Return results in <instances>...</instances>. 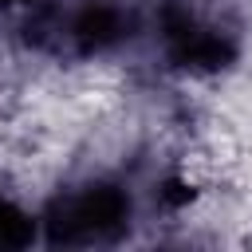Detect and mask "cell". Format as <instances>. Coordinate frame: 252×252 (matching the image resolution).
Listing matches in <instances>:
<instances>
[{
	"label": "cell",
	"mask_w": 252,
	"mask_h": 252,
	"mask_svg": "<svg viewBox=\"0 0 252 252\" xmlns=\"http://www.w3.org/2000/svg\"><path fill=\"white\" fill-rule=\"evenodd\" d=\"M142 16L122 0H35L24 39L55 59H91L130 43Z\"/></svg>",
	"instance_id": "cell-1"
},
{
	"label": "cell",
	"mask_w": 252,
	"mask_h": 252,
	"mask_svg": "<svg viewBox=\"0 0 252 252\" xmlns=\"http://www.w3.org/2000/svg\"><path fill=\"white\" fill-rule=\"evenodd\" d=\"M134 197L114 177H87L63 185L43 209V240L51 248H98L126 236Z\"/></svg>",
	"instance_id": "cell-2"
},
{
	"label": "cell",
	"mask_w": 252,
	"mask_h": 252,
	"mask_svg": "<svg viewBox=\"0 0 252 252\" xmlns=\"http://www.w3.org/2000/svg\"><path fill=\"white\" fill-rule=\"evenodd\" d=\"M158 39L173 67L185 71H217L236 59L232 24L201 12L193 0H165L158 12Z\"/></svg>",
	"instance_id": "cell-3"
},
{
	"label": "cell",
	"mask_w": 252,
	"mask_h": 252,
	"mask_svg": "<svg viewBox=\"0 0 252 252\" xmlns=\"http://www.w3.org/2000/svg\"><path fill=\"white\" fill-rule=\"evenodd\" d=\"M35 240V220L8 197H0V252L8 248H28Z\"/></svg>",
	"instance_id": "cell-4"
},
{
	"label": "cell",
	"mask_w": 252,
	"mask_h": 252,
	"mask_svg": "<svg viewBox=\"0 0 252 252\" xmlns=\"http://www.w3.org/2000/svg\"><path fill=\"white\" fill-rule=\"evenodd\" d=\"M12 4H35V0H0V8H12Z\"/></svg>",
	"instance_id": "cell-5"
}]
</instances>
